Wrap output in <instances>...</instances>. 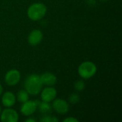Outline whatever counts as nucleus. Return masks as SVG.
Returning <instances> with one entry per match:
<instances>
[{
	"label": "nucleus",
	"mask_w": 122,
	"mask_h": 122,
	"mask_svg": "<svg viewBox=\"0 0 122 122\" xmlns=\"http://www.w3.org/2000/svg\"><path fill=\"white\" fill-rule=\"evenodd\" d=\"M24 89L31 95H37L40 94L43 84L40 79V75L32 74L29 75L24 81Z\"/></svg>",
	"instance_id": "obj_1"
},
{
	"label": "nucleus",
	"mask_w": 122,
	"mask_h": 122,
	"mask_svg": "<svg viewBox=\"0 0 122 122\" xmlns=\"http://www.w3.org/2000/svg\"><path fill=\"white\" fill-rule=\"evenodd\" d=\"M47 11L45 4L41 2H36L31 4L27 9V16L32 21H39L44 17Z\"/></svg>",
	"instance_id": "obj_2"
},
{
	"label": "nucleus",
	"mask_w": 122,
	"mask_h": 122,
	"mask_svg": "<svg viewBox=\"0 0 122 122\" xmlns=\"http://www.w3.org/2000/svg\"><path fill=\"white\" fill-rule=\"evenodd\" d=\"M97 71V67L96 64L89 61H86L82 62L78 67L79 75L84 79H89L93 77Z\"/></svg>",
	"instance_id": "obj_3"
},
{
	"label": "nucleus",
	"mask_w": 122,
	"mask_h": 122,
	"mask_svg": "<svg viewBox=\"0 0 122 122\" xmlns=\"http://www.w3.org/2000/svg\"><path fill=\"white\" fill-rule=\"evenodd\" d=\"M0 120L2 122H17L19 120V114L11 107H6L0 114Z\"/></svg>",
	"instance_id": "obj_4"
},
{
	"label": "nucleus",
	"mask_w": 122,
	"mask_h": 122,
	"mask_svg": "<svg viewBox=\"0 0 122 122\" xmlns=\"http://www.w3.org/2000/svg\"><path fill=\"white\" fill-rule=\"evenodd\" d=\"M39 102L37 101H30L28 100L24 103H22L20 107V112L24 116L28 117L31 116L35 113L37 109Z\"/></svg>",
	"instance_id": "obj_5"
},
{
	"label": "nucleus",
	"mask_w": 122,
	"mask_h": 122,
	"mask_svg": "<svg viewBox=\"0 0 122 122\" xmlns=\"http://www.w3.org/2000/svg\"><path fill=\"white\" fill-rule=\"evenodd\" d=\"M21 79V74L17 69H11L8 71L4 76L5 83L9 86L16 85Z\"/></svg>",
	"instance_id": "obj_6"
},
{
	"label": "nucleus",
	"mask_w": 122,
	"mask_h": 122,
	"mask_svg": "<svg viewBox=\"0 0 122 122\" xmlns=\"http://www.w3.org/2000/svg\"><path fill=\"white\" fill-rule=\"evenodd\" d=\"M51 107L56 112L60 114H65L69 110V105L66 101L63 99H54L52 101Z\"/></svg>",
	"instance_id": "obj_7"
},
{
	"label": "nucleus",
	"mask_w": 122,
	"mask_h": 122,
	"mask_svg": "<svg viewBox=\"0 0 122 122\" xmlns=\"http://www.w3.org/2000/svg\"><path fill=\"white\" fill-rule=\"evenodd\" d=\"M41 99L43 102H51L54 99H56L57 95V92L55 88L52 86H46L41 89Z\"/></svg>",
	"instance_id": "obj_8"
},
{
	"label": "nucleus",
	"mask_w": 122,
	"mask_h": 122,
	"mask_svg": "<svg viewBox=\"0 0 122 122\" xmlns=\"http://www.w3.org/2000/svg\"><path fill=\"white\" fill-rule=\"evenodd\" d=\"M43 39V33L39 29H34L28 36V43L31 46H36Z\"/></svg>",
	"instance_id": "obj_9"
},
{
	"label": "nucleus",
	"mask_w": 122,
	"mask_h": 122,
	"mask_svg": "<svg viewBox=\"0 0 122 122\" xmlns=\"http://www.w3.org/2000/svg\"><path fill=\"white\" fill-rule=\"evenodd\" d=\"M41 81L43 85H46L47 86H52L56 84L57 79L55 74L51 72H44L41 75H40Z\"/></svg>",
	"instance_id": "obj_10"
},
{
	"label": "nucleus",
	"mask_w": 122,
	"mask_h": 122,
	"mask_svg": "<svg viewBox=\"0 0 122 122\" xmlns=\"http://www.w3.org/2000/svg\"><path fill=\"white\" fill-rule=\"evenodd\" d=\"M16 96L11 92H6L2 94L1 103L5 107H12L16 102Z\"/></svg>",
	"instance_id": "obj_11"
},
{
	"label": "nucleus",
	"mask_w": 122,
	"mask_h": 122,
	"mask_svg": "<svg viewBox=\"0 0 122 122\" xmlns=\"http://www.w3.org/2000/svg\"><path fill=\"white\" fill-rule=\"evenodd\" d=\"M39 110V112L41 113H42L43 114H49L51 112V106L49 104V102H43L41 103H39L38 104V107H37Z\"/></svg>",
	"instance_id": "obj_12"
},
{
	"label": "nucleus",
	"mask_w": 122,
	"mask_h": 122,
	"mask_svg": "<svg viewBox=\"0 0 122 122\" xmlns=\"http://www.w3.org/2000/svg\"><path fill=\"white\" fill-rule=\"evenodd\" d=\"M29 99V94L25 89H22L18 92L16 97V99L21 104L28 101Z\"/></svg>",
	"instance_id": "obj_13"
},
{
	"label": "nucleus",
	"mask_w": 122,
	"mask_h": 122,
	"mask_svg": "<svg viewBox=\"0 0 122 122\" xmlns=\"http://www.w3.org/2000/svg\"><path fill=\"white\" fill-rule=\"evenodd\" d=\"M40 121L42 122H59V119L55 117L50 116L49 114H44V116L40 119Z\"/></svg>",
	"instance_id": "obj_14"
},
{
	"label": "nucleus",
	"mask_w": 122,
	"mask_h": 122,
	"mask_svg": "<svg viewBox=\"0 0 122 122\" xmlns=\"http://www.w3.org/2000/svg\"><path fill=\"white\" fill-rule=\"evenodd\" d=\"M79 100H80V97L79 94H77L76 93L71 94L69 97V101L72 104H75L78 103L79 102Z\"/></svg>",
	"instance_id": "obj_15"
},
{
	"label": "nucleus",
	"mask_w": 122,
	"mask_h": 122,
	"mask_svg": "<svg viewBox=\"0 0 122 122\" xmlns=\"http://www.w3.org/2000/svg\"><path fill=\"white\" fill-rule=\"evenodd\" d=\"M74 88L76 91L78 92H81L85 88V84L82 80H79L77 81L75 84H74Z\"/></svg>",
	"instance_id": "obj_16"
},
{
	"label": "nucleus",
	"mask_w": 122,
	"mask_h": 122,
	"mask_svg": "<svg viewBox=\"0 0 122 122\" xmlns=\"http://www.w3.org/2000/svg\"><path fill=\"white\" fill-rule=\"evenodd\" d=\"M79 120L74 117H68L66 119H64L63 120V122H78Z\"/></svg>",
	"instance_id": "obj_17"
},
{
	"label": "nucleus",
	"mask_w": 122,
	"mask_h": 122,
	"mask_svg": "<svg viewBox=\"0 0 122 122\" xmlns=\"http://www.w3.org/2000/svg\"><path fill=\"white\" fill-rule=\"evenodd\" d=\"M26 122H35L36 121L34 119H26L25 120Z\"/></svg>",
	"instance_id": "obj_18"
},
{
	"label": "nucleus",
	"mask_w": 122,
	"mask_h": 122,
	"mask_svg": "<svg viewBox=\"0 0 122 122\" xmlns=\"http://www.w3.org/2000/svg\"><path fill=\"white\" fill-rule=\"evenodd\" d=\"M2 92H3V87H2V85L0 84V96L2 94Z\"/></svg>",
	"instance_id": "obj_19"
},
{
	"label": "nucleus",
	"mask_w": 122,
	"mask_h": 122,
	"mask_svg": "<svg viewBox=\"0 0 122 122\" xmlns=\"http://www.w3.org/2000/svg\"><path fill=\"white\" fill-rule=\"evenodd\" d=\"M1 111H2V109H1V107H0V114H1Z\"/></svg>",
	"instance_id": "obj_20"
},
{
	"label": "nucleus",
	"mask_w": 122,
	"mask_h": 122,
	"mask_svg": "<svg viewBox=\"0 0 122 122\" xmlns=\"http://www.w3.org/2000/svg\"><path fill=\"white\" fill-rule=\"evenodd\" d=\"M102 1H107L108 0H102Z\"/></svg>",
	"instance_id": "obj_21"
}]
</instances>
